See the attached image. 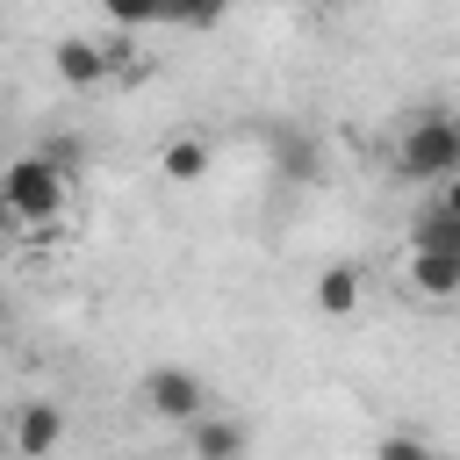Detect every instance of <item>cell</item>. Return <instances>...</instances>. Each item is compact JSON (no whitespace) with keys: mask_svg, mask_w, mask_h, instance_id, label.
<instances>
[{"mask_svg":"<svg viewBox=\"0 0 460 460\" xmlns=\"http://www.w3.org/2000/svg\"><path fill=\"white\" fill-rule=\"evenodd\" d=\"M187 446H194L201 460H237V453L252 446V431H244L237 417H194V424H187Z\"/></svg>","mask_w":460,"mask_h":460,"instance_id":"cell-7","label":"cell"},{"mask_svg":"<svg viewBox=\"0 0 460 460\" xmlns=\"http://www.w3.org/2000/svg\"><path fill=\"white\" fill-rule=\"evenodd\" d=\"M43 158H58L65 172H79V165H86V144H79V137H50V144H43Z\"/></svg>","mask_w":460,"mask_h":460,"instance_id":"cell-13","label":"cell"},{"mask_svg":"<svg viewBox=\"0 0 460 460\" xmlns=\"http://www.w3.org/2000/svg\"><path fill=\"white\" fill-rule=\"evenodd\" d=\"M302 7H323V0H302Z\"/></svg>","mask_w":460,"mask_h":460,"instance_id":"cell-16","label":"cell"},{"mask_svg":"<svg viewBox=\"0 0 460 460\" xmlns=\"http://www.w3.org/2000/svg\"><path fill=\"white\" fill-rule=\"evenodd\" d=\"M58 438H65V410H58V402H22V410H14V431H7V446H14L22 460H43V453H58Z\"/></svg>","mask_w":460,"mask_h":460,"instance_id":"cell-4","label":"cell"},{"mask_svg":"<svg viewBox=\"0 0 460 460\" xmlns=\"http://www.w3.org/2000/svg\"><path fill=\"white\" fill-rule=\"evenodd\" d=\"M410 288H417L424 302H460V252L410 244Z\"/></svg>","mask_w":460,"mask_h":460,"instance_id":"cell-5","label":"cell"},{"mask_svg":"<svg viewBox=\"0 0 460 460\" xmlns=\"http://www.w3.org/2000/svg\"><path fill=\"white\" fill-rule=\"evenodd\" d=\"M158 165H165V180H201V172H208V144H201V137H165Z\"/></svg>","mask_w":460,"mask_h":460,"instance_id":"cell-10","label":"cell"},{"mask_svg":"<svg viewBox=\"0 0 460 460\" xmlns=\"http://www.w3.org/2000/svg\"><path fill=\"white\" fill-rule=\"evenodd\" d=\"M410 244H431V252H460V216L446 201H431L417 223H410Z\"/></svg>","mask_w":460,"mask_h":460,"instance_id":"cell-9","label":"cell"},{"mask_svg":"<svg viewBox=\"0 0 460 460\" xmlns=\"http://www.w3.org/2000/svg\"><path fill=\"white\" fill-rule=\"evenodd\" d=\"M316 309H323V316H352V309H359V266H352V259L316 273Z\"/></svg>","mask_w":460,"mask_h":460,"instance_id":"cell-8","label":"cell"},{"mask_svg":"<svg viewBox=\"0 0 460 460\" xmlns=\"http://www.w3.org/2000/svg\"><path fill=\"white\" fill-rule=\"evenodd\" d=\"M50 58H58V79H65V86H101V79L115 72V50H101V43H86V36H65Z\"/></svg>","mask_w":460,"mask_h":460,"instance_id":"cell-6","label":"cell"},{"mask_svg":"<svg viewBox=\"0 0 460 460\" xmlns=\"http://www.w3.org/2000/svg\"><path fill=\"white\" fill-rule=\"evenodd\" d=\"M438 201H446V208L460 216V172H453V180H438Z\"/></svg>","mask_w":460,"mask_h":460,"instance_id":"cell-15","label":"cell"},{"mask_svg":"<svg viewBox=\"0 0 460 460\" xmlns=\"http://www.w3.org/2000/svg\"><path fill=\"white\" fill-rule=\"evenodd\" d=\"M280 165H288L295 180H316V158H309V144H302V137H288V144H280Z\"/></svg>","mask_w":460,"mask_h":460,"instance_id":"cell-14","label":"cell"},{"mask_svg":"<svg viewBox=\"0 0 460 460\" xmlns=\"http://www.w3.org/2000/svg\"><path fill=\"white\" fill-rule=\"evenodd\" d=\"M101 14L115 29H151V22H165V0H101Z\"/></svg>","mask_w":460,"mask_h":460,"instance_id":"cell-12","label":"cell"},{"mask_svg":"<svg viewBox=\"0 0 460 460\" xmlns=\"http://www.w3.org/2000/svg\"><path fill=\"white\" fill-rule=\"evenodd\" d=\"M144 410L158 424H194V417H208V388L187 367H151L144 374Z\"/></svg>","mask_w":460,"mask_h":460,"instance_id":"cell-3","label":"cell"},{"mask_svg":"<svg viewBox=\"0 0 460 460\" xmlns=\"http://www.w3.org/2000/svg\"><path fill=\"white\" fill-rule=\"evenodd\" d=\"M230 14V0H165V22L172 29H216Z\"/></svg>","mask_w":460,"mask_h":460,"instance_id":"cell-11","label":"cell"},{"mask_svg":"<svg viewBox=\"0 0 460 460\" xmlns=\"http://www.w3.org/2000/svg\"><path fill=\"white\" fill-rule=\"evenodd\" d=\"M460 172V115L431 108L402 129L395 144V180H453Z\"/></svg>","mask_w":460,"mask_h":460,"instance_id":"cell-1","label":"cell"},{"mask_svg":"<svg viewBox=\"0 0 460 460\" xmlns=\"http://www.w3.org/2000/svg\"><path fill=\"white\" fill-rule=\"evenodd\" d=\"M65 187H72V172L58 165V158H43V151H29V158H14L7 165V216L14 223H58L65 216Z\"/></svg>","mask_w":460,"mask_h":460,"instance_id":"cell-2","label":"cell"}]
</instances>
